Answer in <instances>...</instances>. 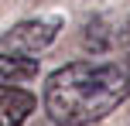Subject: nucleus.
Here are the masks:
<instances>
[{
    "mask_svg": "<svg viewBox=\"0 0 130 126\" xmlns=\"http://www.w3.org/2000/svg\"><path fill=\"white\" fill-rule=\"evenodd\" d=\"M34 106H38L34 92L0 85V126H24L27 116L34 113Z\"/></svg>",
    "mask_w": 130,
    "mask_h": 126,
    "instance_id": "7ed1b4c3",
    "label": "nucleus"
},
{
    "mask_svg": "<svg viewBox=\"0 0 130 126\" xmlns=\"http://www.w3.org/2000/svg\"><path fill=\"white\" fill-rule=\"evenodd\" d=\"M130 99V61H69L45 79L41 106L58 126L99 123Z\"/></svg>",
    "mask_w": 130,
    "mask_h": 126,
    "instance_id": "f257e3e1",
    "label": "nucleus"
},
{
    "mask_svg": "<svg viewBox=\"0 0 130 126\" xmlns=\"http://www.w3.org/2000/svg\"><path fill=\"white\" fill-rule=\"evenodd\" d=\"M127 48H130V20H127Z\"/></svg>",
    "mask_w": 130,
    "mask_h": 126,
    "instance_id": "39448f33",
    "label": "nucleus"
},
{
    "mask_svg": "<svg viewBox=\"0 0 130 126\" xmlns=\"http://www.w3.org/2000/svg\"><path fill=\"white\" fill-rule=\"evenodd\" d=\"M58 34H62V17H27V20H17L4 34V48L14 55L34 58L45 48H52Z\"/></svg>",
    "mask_w": 130,
    "mask_h": 126,
    "instance_id": "f03ea898",
    "label": "nucleus"
},
{
    "mask_svg": "<svg viewBox=\"0 0 130 126\" xmlns=\"http://www.w3.org/2000/svg\"><path fill=\"white\" fill-rule=\"evenodd\" d=\"M34 79H38V58L14 55V51H4V55H0V85L21 89L24 82H34Z\"/></svg>",
    "mask_w": 130,
    "mask_h": 126,
    "instance_id": "20e7f679",
    "label": "nucleus"
}]
</instances>
